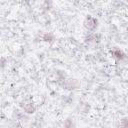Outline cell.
Segmentation results:
<instances>
[{
  "instance_id": "1",
  "label": "cell",
  "mask_w": 128,
  "mask_h": 128,
  "mask_svg": "<svg viewBox=\"0 0 128 128\" xmlns=\"http://www.w3.org/2000/svg\"><path fill=\"white\" fill-rule=\"evenodd\" d=\"M83 25L87 31L94 32L98 26V20H97V18H95L91 15H87L84 22H83Z\"/></svg>"
},
{
  "instance_id": "3",
  "label": "cell",
  "mask_w": 128,
  "mask_h": 128,
  "mask_svg": "<svg viewBox=\"0 0 128 128\" xmlns=\"http://www.w3.org/2000/svg\"><path fill=\"white\" fill-rule=\"evenodd\" d=\"M111 55H112L113 58H115L116 60H119V61H122V60L127 58L126 54L121 49H118V48H115V49L111 50Z\"/></svg>"
},
{
  "instance_id": "5",
  "label": "cell",
  "mask_w": 128,
  "mask_h": 128,
  "mask_svg": "<svg viewBox=\"0 0 128 128\" xmlns=\"http://www.w3.org/2000/svg\"><path fill=\"white\" fill-rule=\"evenodd\" d=\"M42 40L45 41V42L51 43V42H53V41L55 40V36H54L53 33H51V32H47V33H45V34L42 36Z\"/></svg>"
},
{
  "instance_id": "2",
  "label": "cell",
  "mask_w": 128,
  "mask_h": 128,
  "mask_svg": "<svg viewBox=\"0 0 128 128\" xmlns=\"http://www.w3.org/2000/svg\"><path fill=\"white\" fill-rule=\"evenodd\" d=\"M101 39V35L98 34V33H95V32H90L89 34H87L85 36V42L90 44V43H98Z\"/></svg>"
},
{
  "instance_id": "4",
  "label": "cell",
  "mask_w": 128,
  "mask_h": 128,
  "mask_svg": "<svg viewBox=\"0 0 128 128\" xmlns=\"http://www.w3.org/2000/svg\"><path fill=\"white\" fill-rule=\"evenodd\" d=\"M21 106H22V110H23L24 113H26V114H33V113L35 112V110H36L34 104L31 103V102L23 103Z\"/></svg>"
},
{
  "instance_id": "7",
  "label": "cell",
  "mask_w": 128,
  "mask_h": 128,
  "mask_svg": "<svg viewBox=\"0 0 128 128\" xmlns=\"http://www.w3.org/2000/svg\"><path fill=\"white\" fill-rule=\"evenodd\" d=\"M127 32H128V27H127Z\"/></svg>"
},
{
  "instance_id": "9",
  "label": "cell",
  "mask_w": 128,
  "mask_h": 128,
  "mask_svg": "<svg viewBox=\"0 0 128 128\" xmlns=\"http://www.w3.org/2000/svg\"><path fill=\"white\" fill-rule=\"evenodd\" d=\"M124 1H126V0H124Z\"/></svg>"
},
{
  "instance_id": "8",
  "label": "cell",
  "mask_w": 128,
  "mask_h": 128,
  "mask_svg": "<svg viewBox=\"0 0 128 128\" xmlns=\"http://www.w3.org/2000/svg\"><path fill=\"white\" fill-rule=\"evenodd\" d=\"M26 1H30V0H26Z\"/></svg>"
},
{
  "instance_id": "6",
  "label": "cell",
  "mask_w": 128,
  "mask_h": 128,
  "mask_svg": "<svg viewBox=\"0 0 128 128\" xmlns=\"http://www.w3.org/2000/svg\"><path fill=\"white\" fill-rule=\"evenodd\" d=\"M121 127H128V119H123L121 120L120 124H119Z\"/></svg>"
}]
</instances>
